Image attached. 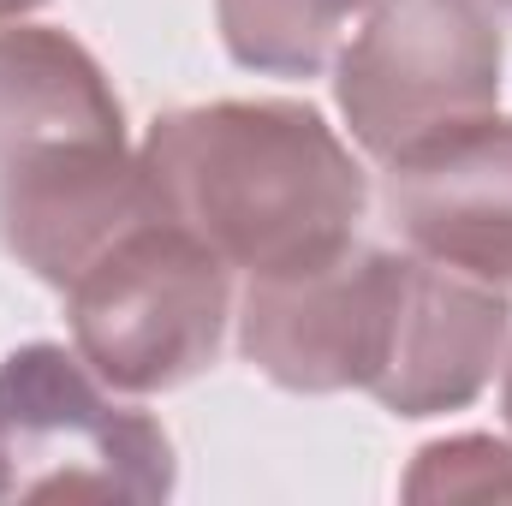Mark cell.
I'll return each mask as SVG.
<instances>
[{"label":"cell","mask_w":512,"mask_h":506,"mask_svg":"<svg viewBox=\"0 0 512 506\" xmlns=\"http://www.w3.org/2000/svg\"><path fill=\"white\" fill-rule=\"evenodd\" d=\"M149 209L197 233L227 268L274 280L358 245L370 179L310 102H197L143 131Z\"/></svg>","instance_id":"1"},{"label":"cell","mask_w":512,"mask_h":506,"mask_svg":"<svg viewBox=\"0 0 512 506\" xmlns=\"http://www.w3.org/2000/svg\"><path fill=\"white\" fill-rule=\"evenodd\" d=\"M143 215V161L96 54L54 24H0V245L66 292Z\"/></svg>","instance_id":"2"},{"label":"cell","mask_w":512,"mask_h":506,"mask_svg":"<svg viewBox=\"0 0 512 506\" xmlns=\"http://www.w3.org/2000/svg\"><path fill=\"white\" fill-rule=\"evenodd\" d=\"M233 268L167 215H143L66 286L72 352L114 393L197 381L227 340Z\"/></svg>","instance_id":"3"},{"label":"cell","mask_w":512,"mask_h":506,"mask_svg":"<svg viewBox=\"0 0 512 506\" xmlns=\"http://www.w3.org/2000/svg\"><path fill=\"white\" fill-rule=\"evenodd\" d=\"M167 429L114 399L78 352L30 340L0 364V501H131L173 495Z\"/></svg>","instance_id":"4"},{"label":"cell","mask_w":512,"mask_h":506,"mask_svg":"<svg viewBox=\"0 0 512 506\" xmlns=\"http://www.w3.org/2000/svg\"><path fill=\"white\" fill-rule=\"evenodd\" d=\"M334 96L352 137L387 161L429 131L495 114L501 30L483 0H370L340 48Z\"/></svg>","instance_id":"5"},{"label":"cell","mask_w":512,"mask_h":506,"mask_svg":"<svg viewBox=\"0 0 512 506\" xmlns=\"http://www.w3.org/2000/svg\"><path fill=\"white\" fill-rule=\"evenodd\" d=\"M399 251L352 245L310 274L251 280L239 298V352L286 393H370L387 352Z\"/></svg>","instance_id":"6"},{"label":"cell","mask_w":512,"mask_h":506,"mask_svg":"<svg viewBox=\"0 0 512 506\" xmlns=\"http://www.w3.org/2000/svg\"><path fill=\"white\" fill-rule=\"evenodd\" d=\"M387 227L417 256L512 292V120L429 131L382 161Z\"/></svg>","instance_id":"7"},{"label":"cell","mask_w":512,"mask_h":506,"mask_svg":"<svg viewBox=\"0 0 512 506\" xmlns=\"http://www.w3.org/2000/svg\"><path fill=\"white\" fill-rule=\"evenodd\" d=\"M512 304L501 286H483L471 274H453L429 256H399L393 286V322H387L382 370L370 381V399L393 417H441L465 411L495 364L507 358Z\"/></svg>","instance_id":"8"},{"label":"cell","mask_w":512,"mask_h":506,"mask_svg":"<svg viewBox=\"0 0 512 506\" xmlns=\"http://www.w3.org/2000/svg\"><path fill=\"white\" fill-rule=\"evenodd\" d=\"M370 0H215L221 42L245 72L316 78Z\"/></svg>","instance_id":"9"},{"label":"cell","mask_w":512,"mask_h":506,"mask_svg":"<svg viewBox=\"0 0 512 506\" xmlns=\"http://www.w3.org/2000/svg\"><path fill=\"white\" fill-rule=\"evenodd\" d=\"M512 495V447L495 435L429 441L405 471V501H501Z\"/></svg>","instance_id":"10"},{"label":"cell","mask_w":512,"mask_h":506,"mask_svg":"<svg viewBox=\"0 0 512 506\" xmlns=\"http://www.w3.org/2000/svg\"><path fill=\"white\" fill-rule=\"evenodd\" d=\"M42 0H0V24H18V18H30Z\"/></svg>","instance_id":"11"},{"label":"cell","mask_w":512,"mask_h":506,"mask_svg":"<svg viewBox=\"0 0 512 506\" xmlns=\"http://www.w3.org/2000/svg\"><path fill=\"white\" fill-rule=\"evenodd\" d=\"M501 417H507V429H512V358H507V381H501Z\"/></svg>","instance_id":"12"},{"label":"cell","mask_w":512,"mask_h":506,"mask_svg":"<svg viewBox=\"0 0 512 506\" xmlns=\"http://www.w3.org/2000/svg\"><path fill=\"white\" fill-rule=\"evenodd\" d=\"M483 6H501V12H512V0H483Z\"/></svg>","instance_id":"13"}]
</instances>
